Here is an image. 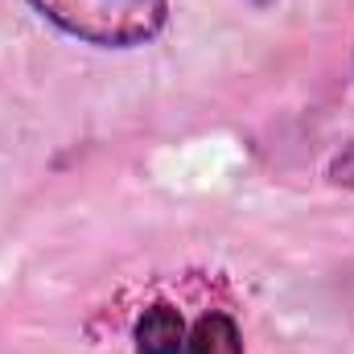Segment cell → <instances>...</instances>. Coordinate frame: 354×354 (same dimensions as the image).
I'll return each mask as SVG.
<instances>
[{
	"mask_svg": "<svg viewBox=\"0 0 354 354\" xmlns=\"http://www.w3.org/2000/svg\"><path fill=\"white\" fill-rule=\"evenodd\" d=\"M29 4L62 33L107 50L145 46L169 21V0H29Z\"/></svg>",
	"mask_w": 354,
	"mask_h": 354,
	"instance_id": "1",
	"label": "cell"
},
{
	"mask_svg": "<svg viewBox=\"0 0 354 354\" xmlns=\"http://www.w3.org/2000/svg\"><path fill=\"white\" fill-rule=\"evenodd\" d=\"M185 317L169 301H157L136 322V346L140 354H185Z\"/></svg>",
	"mask_w": 354,
	"mask_h": 354,
	"instance_id": "2",
	"label": "cell"
},
{
	"mask_svg": "<svg viewBox=\"0 0 354 354\" xmlns=\"http://www.w3.org/2000/svg\"><path fill=\"white\" fill-rule=\"evenodd\" d=\"M185 354H243V334L231 313H202L185 334Z\"/></svg>",
	"mask_w": 354,
	"mask_h": 354,
	"instance_id": "3",
	"label": "cell"
},
{
	"mask_svg": "<svg viewBox=\"0 0 354 354\" xmlns=\"http://www.w3.org/2000/svg\"><path fill=\"white\" fill-rule=\"evenodd\" d=\"M330 174H334L338 185H354V149H351V153H342V157L334 161V169H330Z\"/></svg>",
	"mask_w": 354,
	"mask_h": 354,
	"instance_id": "4",
	"label": "cell"
},
{
	"mask_svg": "<svg viewBox=\"0 0 354 354\" xmlns=\"http://www.w3.org/2000/svg\"><path fill=\"white\" fill-rule=\"evenodd\" d=\"M256 4H276V0H256Z\"/></svg>",
	"mask_w": 354,
	"mask_h": 354,
	"instance_id": "5",
	"label": "cell"
}]
</instances>
